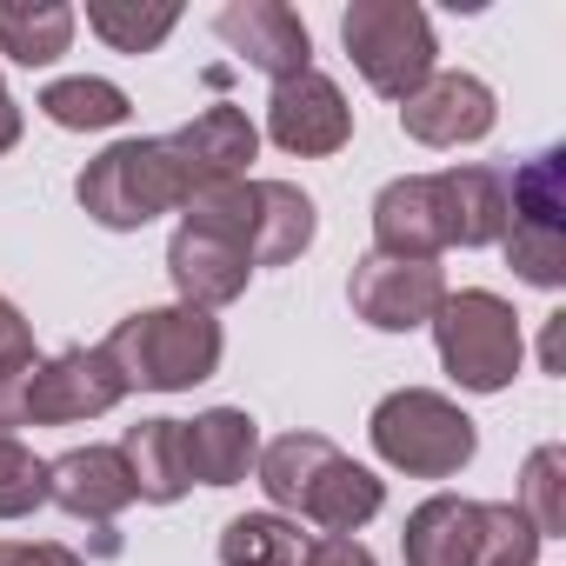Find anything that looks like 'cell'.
Instances as JSON below:
<instances>
[{"label":"cell","instance_id":"30bf717a","mask_svg":"<svg viewBox=\"0 0 566 566\" xmlns=\"http://www.w3.org/2000/svg\"><path fill=\"white\" fill-rule=\"evenodd\" d=\"M347 301L367 327L380 334H413L433 327L440 301H447V273L440 260H394V253H360L354 280H347Z\"/></svg>","mask_w":566,"mask_h":566},{"label":"cell","instance_id":"4fadbf2b","mask_svg":"<svg viewBox=\"0 0 566 566\" xmlns=\"http://www.w3.org/2000/svg\"><path fill=\"white\" fill-rule=\"evenodd\" d=\"M500 120L493 107V87L480 74H427L407 101H400V127L420 140V147H467V140H486Z\"/></svg>","mask_w":566,"mask_h":566},{"label":"cell","instance_id":"d4e9b609","mask_svg":"<svg viewBox=\"0 0 566 566\" xmlns=\"http://www.w3.org/2000/svg\"><path fill=\"white\" fill-rule=\"evenodd\" d=\"M87 28L114 54H154L180 28V8H167V0H154V8H140V0H87Z\"/></svg>","mask_w":566,"mask_h":566},{"label":"cell","instance_id":"5b68a950","mask_svg":"<svg viewBox=\"0 0 566 566\" xmlns=\"http://www.w3.org/2000/svg\"><path fill=\"white\" fill-rule=\"evenodd\" d=\"M127 400V380L101 347H67L54 360L28 354L21 367L0 374V427H81Z\"/></svg>","mask_w":566,"mask_h":566},{"label":"cell","instance_id":"9c48e42d","mask_svg":"<svg viewBox=\"0 0 566 566\" xmlns=\"http://www.w3.org/2000/svg\"><path fill=\"white\" fill-rule=\"evenodd\" d=\"M340 41L360 67V81L387 101H407L427 74H433V21L413 0H354L340 14Z\"/></svg>","mask_w":566,"mask_h":566},{"label":"cell","instance_id":"83f0119b","mask_svg":"<svg viewBox=\"0 0 566 566\" xmlns=\"http://www.w3.org/2000/svg\"><path fill=\"white\" fill-rule=\"evenodd\" d=\"M34 506H48V460L0 427V520H28Z\"/></svg>","mask_w":566,"mask_h":566},{"label":"cell","instance_id":"4dcf8cb0","mask_svg":"<svg viewBox=\"0 0 566 566\" xmlns=\"http://www.w3.org/2000/svg\"><path fill=\"white\" fill-rule=\"evenodd\" d=\"M34 354V327L21 321V307L8 301V294H0V374H8V367H21Z\"/></svg>","mask_w":566,"mask_h":566},{"label":"cell","instance_id":"f546056e","mask_svg":"<svg viewBox=\"0 0 566 566\" xmlns=\"http://www.w3.org/2000/svg\"><path fill=\"white\" fill-rule=\"evenodd\" d=\"M301 566H374V553L354 533H321V539H307Z\"/></svg>","mask_w":566,"mask_h":566},{"label":"cell","instance_id":"3957f363","mask_svg":"<svg viewBox=\"0 0 566 566\" xmlns=\"http://www.w3.org/2000/svg\"><path fill=\"white\" fill-rule=\"evenodd\" d=\"M200 193L187 154L174 147V134L154 140H114L107 154H94L74 180V200L107 227V233H140L154 213H174Z\"/></svg>","mask_w":566,"mask_h":566},{"label":"cell","instance_id":"8fae6325","mask_svg":"<svg viewBox=\"0 0 566 566\" xmlns=\"http://www.w3.org/2000/svg\"><path fill=\"white\" fill-rule=\"evenodd\" d=\"M213 34L253 74H266L273 87L314 67V34H307V21L287 8V0H227V8L213 14Z\"/></svg>","mask_w":566,"mask_h":566},{"label":"cell","instance_id":"52a82bcc","mask_svg":"<svg viewBox=\"0 0 566 566\" xmlns=\"http://www.w3.org/2000/svg\"><path fill=\"white\" fill-rule=\"evenodd\" d=\"M367 433H374V453L394 473H407V480H453L473 460V447H480L473 420L433 387H394L374 407Z\"/></svg>","mask_w":566,"mask_h":566},{"label":"cell","instance_id":"484cf974","mask_svg":"<svg viewBox=\"0 0 566 566\" xmlns=\"http://www.w3.org/2000/svg\"><path fill=\"white\" fill-rule=\"evenodd\" d=\"M539 539H566V447H533L520 467V500H513Z\"/></svg>","mask_w":566,"mask_h":566},{"label":"cell","instance_id":"44dd1931","mask_svg":"<svg viewBox=\"0 0 566 566\" xmlns=\"http://www.w3.org/2000/svg\"><path fill=\"white\" fill-rule=\"evenodd\" d=\"M120 460L134 480V500L147 506H174L193 480H187V453H180V420H140L120 433Z\"/></svg>","mask_w":566,"mask_h":566},{"label":"cell","instance_id":"7402d4cb","mask_svg":"<svg viewBox=\"0 0 566 566\" xmlns=\"http://www.w3.org/2000/svg\"><path fill=\"white\" fill-rule=\"evenodd\" d=\"M81 14L67 0H0V54L14 67H54L74 48Z\"/></svg>","mask_w":566,"mask_h":566},{"label":"cell","instance_id":"277c9868","mask_svg":"<svg viewBox=\"0 0 566 566\" xmlns=\"http://www.w3.org/2000/svg\"><path fill=\"white\" fill-rule=\"evenodd\" d=\"M187 227H207L220 240H233L253 266H287L314 247V200L294 187V180H227V187H207L200 200H187L180 213Z\"/></svg>","mask_w":566,"mask_h":566},{"label":"cell","instance_id":"d6a6232c","mask_svg":"<svg viewBox=\"0 0 566 566\" xmlns=\"http://www.w3.org/2000/svg\"><path fill=\"white\" fill-rule=\"evenodd\" d=\"M559 327L566 314H546V374H559Z\"/></svg>","mask_w":566,"mask_h":566},{"label":"cell","instance_id":"8992f818","mask_svg":"<svg viewBox=\"0 0 566 566\" xmlns=\"http://www.w3.org/2000/svg\"><path fill=\"white\" fill-rule=\"evenodd\" d=\"M506 266L526 287H566V147H539L506 174Z\"/></svg>","mask_w":566,"mask_h":566},{"label":"cell","instance_id":"5bb4252c","mask_svg":"<svg viewBox=\"0 0 566 566\" xmlns=\"http://www.w3.org/2000/svg\"><path fill=\"white\" fill-rule=\"evenodd\" d=\"M447 240V193L440 174H400L374 193V253L394 260H440Z\"/></svg>","mask_w":566,"mask_h":566},{"label":"cell","instance_id":"4316f807","mask_svg":"<svg viewBox=\"0 0 566 566\" xmlns=\"http://www.w3.org/2000/svg\"><path fill=\"white\" fill-rule=\"evenodd\" d=\"M473 566H539V533L513 500H480V553Z\"/></svg>","mask_w":566,"mask_h":566},{"label":"cell","instance_id":"ac0fdd59","mask_svg":"<svg viewBox=\"0 0 566 566\" xmlns=\"http://www.w3.org/2000/svg\"><path fill=\"white\" fill-rule=\"evenodd\" d=\"M174 147L187 154V167H193V180H200V193H207V187L247 180V167H253V154H260V134H253V120H247L240 107L213 101L207 114H193L187 127H174ZM200 193H193V200H200Z\"/></svg>","mask_w":566,"mask_h":566},{"label":"cell","instance_id":"d6986e66","mask_svg":"<svg viewBox=\"0 0 566 566\" xmlns=\"http://www.w3.org/2000/svg\"><path fill=\"white\" fill-rule=\"evenodd\" d=\"M400 553L407 566H473L480 553V500L467 493H433L407 513L400 526Z\"/></svg>","mask_w":566,"mask_h":566},{"label":"cell","instance_id":"f1b7e54d","mask_svg":"<svg viewBox=\"0 0 566 566\" xmlns=\"http://www.w3.org/2000/svg\"><path fill=\"white\" fill-rule=\"evenodd\" d=\"M0 566H87L61 539H0Z\"/></svg>","mask_w":566,"mask_h":566},{"label":"cell","instance_id":"7a4b0ae2","mask_svg":"<svg viewBox=\"0 0 566 566\" xmlns=\"http://www.w3.org/2000/svg\"><path fill=\"white\" fill-rule=\"evenodd\" d=\"M101 354L114 360V374L127 380V394H187L200 380L220 374V354H227V334L213 314L200 307H140L127 314Z\"/></svg>","mask_w":566,"mask_h":566},{"label":"cell","instance_id":"7c38bea8","mask_svg":"<svg viewBox=\"0 0 566 566\" xmlns=\"http://www.w3.org/2000/svg\"><path fill=\"white\" fill-rule=\"evenodd\" d=\"M266 134H273V147H287L301 160H327V154H340L354 140V107H347V94L321 67H307V74H294V81L273 87Z\"/></svg>","mask_w":566,"mask_h":566},{"label":"cell","instance_id":"ba28073f","mask_svg":"<svg viewBox=\"0 0 566 566\" xmlns=\"http://www.w3.org/2000/svg\"><path fill=\"white\" fill-rule=\"evenodd\" d=\"M433 347H440V367L467 387V394H500L513 387L520 360H526V340H520V314L486 294V287H460L440 301L433 314Z\"/></svg>","mask_w":566,"mask_h":566},{"label":"cell","instance_id":"1f68e13d","mask_svg":"<svg viewBox=\"0 0 566 566\" xmlns=\"http://www.w3.org/2000/svg\"><path fill=\"white\" fill-rule=\"evenodd\" d=\"M21 127H28V120H21V101L8 94V81H0V154H14V140H21Z\"/></svg>","mask_w":566,"mask_h":566},{"label":"cell","instance_id":"2e32d148","mask_svg":"<svg viewBox=\"0 0 566 566\" xmlns=\"http://www.w3.org/2000/svg\"><path fill=\"white\" fill-rule=\"evenodd\" d=\"M48 500L61 513H74V520H94V526L127 513L134 506V480H127L120 447H67L61 460H48Z\"/></svg>","mask_w":566,"mask_h":566},{"label":"cell","instance_id":"ffe728a7","mask_svg":"<svg viewBox=\"0 0 566 566\" xmlns=\"http://www.w3.org/2000/svg\"><path fill=\"white\" fill-rule=\"evenodd\" d=\"M447 193V240L453 247H500L506 233V167H447L440 174Z\"/></svg>","mask_w":566,"mask_h":566},{"label":"cell","instance_id":"6da1fadb","mask_svg":"<svg viewBox=\"0 0 566 566\" xmlns=\"http://www.w3.org/2000/svg\"><path fill=\"white\" fill-rule=\"evenodd\" d=\"M253 473L280 513H301L327 533H360L387 506V480L347 460L327 433H280L273 447H260Z\"/></svg>","mask_w":566,"mask_h":566},{"label":"cell","instance_id":"e0dca14e","mask_svg":"<svg viewBox=\"0 0 566 566\" xmlns=\"http://www.w3.org/2000/svg\"><path fill=\"white\" fill-rule=\"evenodd\" d=\"M180 453H187V480L240 486L260 467V427L240 407H207V413L180 420Z\"/></svg>","mask_w":566,"mask_h":566},{"label":"cell","instance_id":"603a6c76","mask_svg":"<svg viewBox=\"0 0 566 566\" xmlns=\"http://www.w3.org/2000/svg\"><path fill=\"white\" fill-rule=\"evenodd\" d=\"M54 127H67V134H101V127H120L127 114H134V101L114 87V81H101V74H74V81H48L41 87V101H34Z\"/></svg>","mask_w":566,"mask_h":566},{"label":"cell","instance_id":"cb8c5ba5","mask_svg":"<svg viewBox=\"0 0 566 566\" xmlns=\"http://www.w3.org/2000/svg\"><path fill=\"white\" fill-rule=\"evenodd\" d=\"M307 539L287 513H233L220 526V566H301Z\"/></svg>","mask_w":566,"mask_h":566},{"label":"cell","instance_id":"9a60e30c","mask_svg":"<svg viewBox=\"0 0 566 566\" xmlns=\"http://www.w3.org/2000/svg\"><path fill=\"white\" fill-rule=\"evenodd\" d=\"M167 273H174V294H180V307H200V314H213V307H233L240 294H247V280H253V260L233 247V240H220V233H207V227H174V240H167Z\"/></svg>","mask_w":566,"mask_h":566}]
</instances>
